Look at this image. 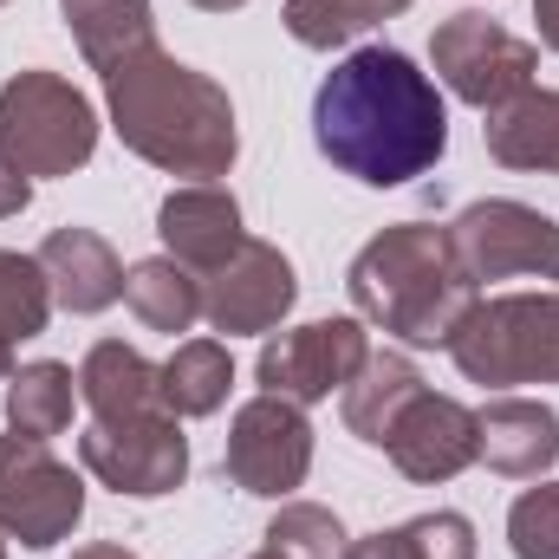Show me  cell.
Masks as SVG:
<instances>
[{
	"mask_svg": "<svg viewBox=\"0 0 559 559\" xmlns=\"http://www.w3.org/2000/svg\"><path fill=\"white\" fill-rule=\"evenodd\" d=\"M312 143L338 176L365 189H404L442 163L449 105L411 52L358 46L312 92Z\"/></svg>",
	"mask_w": 559,
	"mask_h": 559,
	"instance_id": "obj_1",
	"label": "cell"
},
{
	"mask_svg": "<svg viewBox=\"0 0 559 559\" xmlns=\"http://www.w3.org/2000/svg\"><path fill=\"white\" fill-rule=\"evenodd\" d=\"M105 111L131 156L182 182H215L241 156L228 85H215L209 72L182 66L163 46H143L138 59L105 72Z\"/></svg>",
	"mask_w": 559,
	"mask_h": 559,
	"instance_id": "obj_2",
	"label": "cell"
},
{
	"mask_svg": "<svg viewBox=\"0 0 559 559\" xmlns=\"http://www.w3.org/2000/svg\"><path fill=\"white\" fill-rule=\"evenodd\" d=\"M345 293L365 325L391 332L411 352H429V345L449 352L455 325L481 299V286L462 274V261L449 248V228H436V222H397V228L371 235L345 267Z\"/></svg>",
	"mask_w": 559,
	"mask_h": 559,
	"instance_id": "obj_3",
	"label": "cell"
},
{
	"mask_svg": "<svg viewBox=\"0 0 559 559\" xmlns=\"http://www.w3.org/2000/svg\"><path fill=\"white\" fill-rule=\"evenodd\" d=\"M449 358L481 391L514 384H559V293H495L475 299L449 338Z\"/></svg>",
	"mask_w": 559,
	"mask_h": 559,
	"instance_id": "obj_4",
	"label": "cell"
},
{
	"mask_svg": "<svg viewBox=\"0 0 559 559\" xmlns=\"http://www.w3.org/2000/svg\"><path fill=\"white\" fill-rule=\"evenodd\" d=\"M0 156L20 176H72L98 156V111L59 72H13L0 85Z\"/></svg>",
	"mask_w": 559,
	"mask_h": 559,
	"instance_id": "obj_5",
	"label": "cell"
},
{
	"mask_svg": "<svg viewBox=\"0 0 559 559\" xmlns=\"http://www.w3.org/2000/svg\"><path fill=\"white\" fill-rule=\"evenodd\" d=\"M429 66H436V85L449 98H462L475 111H501L521 92H534L540 52H534V39L508 33L488 13H455L429 33Z\"/></svg>",
	"mask_w": 559,
	"mask_h": 559,
	"instance_id": "obj_6",
	"label": "cell"
},
{
	"mask_svg": "<svg viewBox=\"0 0 559 559\" xmlns=\"http://www.w3.org/2000/svg\"><path fill=\"white\" fill-rule=\"evenodd\" d=\"M85 521V481L72 462L52 455V442L33 436H0V534L20 540L26 554H46L72 540Z\"/></svg>",
	"mask_w": 559,
	"mask_h": 559,
	"instance_id": "obj_7",
	"label": "cell"
},
{
	"mask_svg": "<svg viewBox=\"0 0 559 559\" xmlns=\"http://www.w3.org/2000/svg\"><path fill=\"white\" fill-rule=\"evenodd\" d=\"M449 248L475 286L481 280H559V222L514 195L468 202L449 222Z\"/></svg>",
	"mask_w": 559,
	"mask_h": 559,
	"instance_id": "obj_8",
	"label": "cell"
},
{
	"mask_svg": "<svg viewBox=\"0 0 559 559\" xmlns=\"http://www.w3.org/2000/svg\"><path fill=\"white\" fill-rule=\"evenodd\" d=\"M79 462L111 495L163 501L189 481V436H182V417H169V411L131 423H92L79 436Z\"/></svg>",
	"mask_w": 559,
	"mask_h": 559,
	"instance_id": "obj_9",
	"label": "cell"
},
{
	"mask_svg": "<svg viewBox=\"0 0 559 559\" xmlns=\"http://www.w3.org/2000/svg\"><path fill=\"white\" fill-rule=\"evenodd\" d=\"M222 475L241 495L261 501H293V488H306L312 475V423L286 397H248L228 423V449H222Z\"/></svg>",
	"mask_w": 559,
	"mask_h": 559,
	"instance_id": "obj_10",
	"label": "cell"
},
{
	"mask_svg": "<svg viewBox=\"0 0 559 559\" xmlns=\"http://www.w3.org/2000/svg\"><path fill=\"white\" fill-rule=\"evenodd\" d=\"M371 358V332L365 319H312V325H293V332H274L254 358V384L267 397H286V404H325L332 391H345L358 378V365Z\"/></svg>",
	"mask_w": 559,
	"mask_h": 559,
	"instance_id": "obj_11",
	"label": "cell"
},
{
	"mask_svg": "<svg viewBox=\"0 0 559 559\" xmlns=\"http://www.w3.org/2000/svg\"><path fill=\"white\" fill-rule=\"evenodd\" d=\"M299 299V274L293 261L280 254L274 241H241L222 267L202 274V319L228 338H254V332H274L280 319L293 312Z\"/></svg>",
	"mask_w": 559,
	"mask_h": 559,
	"instance_id": "obj_12",
	"label": "cell"
},
{
	"mask_svg": "<svg viewBox=\"0 0 559 559\" xmlns=\"http://www.w3.org/2000/svg\"><path fill=\"white\" fill-rule=\"evenodd\" d=\"M384 455H391V468H397L404 481H423V488L455 481V475L481 455L475 411H468L462 397H442V391H429V384H423L417 397L397 411V423H391Z\"/></svg>",
	"mask_w": 559,
	"mask_h": 559,
	"instance_id": "obj_13",
	"label": "cell"
},
{
	"mask_svg": "<svg viewBox=\"0 0 559 559\" xmlns=\"http://www.w3.org/2000/svg\"><path fill=\"white\" fill-rule=\"evenodd\" d=\"M156 235H163V254L182 261L189 274L222 267V261L248 241L241 202H235V189H222V182H182V189H169L163 209H156Z\"/></svg>",
	"mask_w": 559,
	"mask_h": 559,
	"instance_id": "obj_14",
	"label": "cell"
},
{
	"mask_svg": "<svg viewBox=\"0 0 559 559\" xmlns=\"http://www.w3.org/2000/svg\"><path fill=\"white\" fill-rule=\"evenodd\" d=\"M475 429H481V455L475 462H488L495 475H508V481H540V475H554L559 462V411L554 404H540V397H495V404H481L475 411Z\"/></svg>",
	"mask_w": 559,
	"mask_h": 559,
	"instance_id": "obj_15",
	"label": "cell"
},
{
	"mask_svg": "<svg viewBox=\"0 0 559 559\" xmlns=\"http://www.w3.org/2000/svg\"><path fill=\"white\" fill-rule=\"evenodd\" d=\"M39 267H46V286H52V306L79 312V319L124 299V261L98 228H52L39 241Z\"/></svg>",
	"mask_w": 559,
	"mask_h": 559,
	"instance_id": "obj_16",
	"label": "cell"
},
{
	"mask_svg": "<svg viewBox=\"0 0 559 559\" xmlns=\"http://www.w3.org/2000/svg\"><path fill=\"white\" fill-rule=\"evenodd\" d=\"M79 404L92 411V423L156 417L163 411V365H150L124 338H98L79 365Z\"/></svg>",
	"mask_w": 559,
	"mask_h": 559,
	"instance_id": "obj_17",
	"label": "cell"
},
{
	"mask_svg": "<svg viewBox=\"0 0 559 559\" xmlns=\"http://www.w3.org/2000/svg\"><path fill=\"white\" fill-rule=\"evenodd\" d=\"M59 20L92 72H111L156 46V7L150 0H59Z\"/></svg>",
	"mask_w": 559,
	"mask_h": 559,
	"instance_id": "obj_18",
	"label": "cell"
},
{
	"mask_svg": "<svg viewBox=\"0 0 559 559\" xmlns=\"http://www.w3.org/2000/svg\"><path fill=\"white\" fill-rule=\"evenodd\" d=\"M417 391H423V371H417L411 352H371V358L358 365V378L338 391V417H345V429H352L358 442L384 449L397 411H404Z\"/></svg>",
	"mask_w": 559,
	"mask_h": 559,
	"instance_id": "obj_19",
	"label": "cell"
},
{
	"mask_svg": "<svg viewBox=\"0 0 559 559\" xmlns=\"http://www.w3.org/2000/svg\"><path fill=\"white\" fill-rule=\"evenodd\" d=\"M481 143L501 169H527V176H559V92H521L514 105L488 111Z\"/></svg>",
	"mask_w": 559,
	"mask_h": 559,
	"instance_id": "obj_20",
	"label": "cell"
},
{
	"mask_svg": "<svg viewBox=\"0 0 559 559\" xmlns=\"http://www.w3.org/2000/svg\"><path fill=\"white\" fill-rule=\"evenodd\" d=\"M72 404H79V371L59 365V358H33L7 378V429L13 436H33V442L66 436Z\"/></svg>",
	"mask_w": 559,
	"mask_h": 559,
	"instance_id": "obj_21",
	"label": "cell"
},
{
	"mask_svg": "<svg viewBox=\"0 0 559 559\" xmlns=\"http://www.w3.org/2000/svg\"><path fill=\"white\" fill-rule=\"evenodd\" d=\"M235 391V358L222 338H182L163 365V411L169 417H215Z\"/></svg>",
	"mask_w": 559,
	"mask_h": 559,
	"instance_id": "obj_22",
	"label": "cell"
},
{
	"mask_svg": "<svg viewBox=\"0 0 559 559\" xmlns=\"http://www.w3.org/2000/svg\"><path fill=\"white\" fill-rule=\"evenodd\" d=\"M124 306L138 312V325L176 338V332H189L202 319V274H189L169 254H150V261H138L124 274Z\"/></svg>",
	"mask_w": 559,
	"mask_h": 559,
	"instance_id": "obj_23",
	"label": "cell"
},
{
	"mask_svg": "<svg viewBox=\"0 0 559 559\" xmlns=\"http://www.w3.org/2000/svg\"><path fill=\"white\" fill-rule=\"evenodd\" d=\"M411 0H286V33L306 46V52H332V46H352L358 33L397 20Z\"/></svg>",
	"mask_w": 559,
	"mask_h": 559,
	"instance_id": "obj_24",
	"label": "cell"
},
{
	"mask_svg": "<svg viewBox=\"0 0 559 559\" xmlns=\"http://www.w3.org/2000/svg\"><path fill=\"white\" fill-rule=\"evenodd\" d=\"M46 319H52V286H46L39 254H13V248H0V338H7V345L39 338Z\"/></svg>",
	"mask_w": 559,
	"mask_h": 559,
	"instance_id": "obj_25",
	"label": "cell"
},
{
	"mask_svg": "<svg viewBox=\"0 0 559 559\" xmlns=\"http://www.w3.org/2000/svg\"><path fill=\"white\" fill-rule=\"evenodd\" d=\"M267 554L274 559H345V527H338V514L332 508H319V501H280V514L267 521Z\"/></svg>",
	"mask_w": 559,
	"mask_h": 559,
	"instance_id": "obj_26",
	"label": "cell"
},
{
	"mask_svg": "<svg viewBox=\"0 0 559 559\" xmlns=\"http://www.w3.org/2000/svg\"><path fill=\"white\" fill-rule=\"evenodd\" d=\"M508 547L514 559H559V481L540 475V488L508 508Z\"/></svg>",
	"mask_w": 559,
	"mask_h": 559,
	"instance_id": "obj_27",
	"label": "cell"
},
{
	"mask_svg": "<svg viewBox=\"0 0 559 559\" xmlns=\"http://www.w3.org/2000/svg\"><path fill=\"white\" fill-rule=\"evenodd\" d=\"M397 540H404L411 559H475V521L455 514V508H436V514L404 521Z\"/></svg>",
	"mask_w": 559,
	"mask_h": 559,
	"instance_id": "obj_28",
	"label": "cell"
},
{
	"mask_svg": "<svg viewBox=\"0 0 559 559\" xmlns=\"http://www.w3.org/2000/svg\"><path fill=\"white\" fill-rule=\"evenodd\" d=\"M26 202H33V176H20V169L0 156V222H7V215H26Z\"/></svg>",
	"mask_w": 559,
	"mask_h": 559,
	"instance_id": "obj_29",
	"label": "cell"
},
{
	"mask_svg": "<svg viewBox=\"0 0 559 559\" xmlns=\"http://www.w3.org/2000/svg\"><path fill=\"white\" fill-rule=\"evenodd\" d=\"M534 26H540V46L559 52V0H534Z\"/></svg>",
	"mask_w": 559,
	"mask_h": 559,
	"instance_id": "obj_30",
	"label": "cell"
},
{
	"mask_svg": "<svg viewBox=\"0 0 559 559\" xmlns=\"http://www.w3.org/2000/svg\"><path fill=\"white\" fill-rule=\"evenodd\" d=\"M72 559H138V554H131L124 540H92V547H79Z\"/></svg>",
	"mask_w": 559,
	"mask_h": 559,
	"instance_id": "obj_31",
	"label": "cell"
},
{
	"mask_svg": "<svg viewBox=\"0 0 559 559\" xmlns=\"http://www.w3.org/2000/svg\"><path fill=\"white\" fill-rule=\"evenodd\" d=\"M189 7H202V13H241L248 0H189Z\"/></svg>",
	"mask_w": 559,
	"mask_h": 559,
	"instance_id": "obj_32",
	"label": "cell"
},
{
	"mask_svg": "<svg viewBox=\"0 0 559 559\" xmlns=\"http://www.w3.org/2000/svg\"><path fill=\"white\" fill-rule=\"evenodd\" d=\"M13 371H20V365H13V345L0 338V378H13Z\"/></svg>",
	"mask_w": 559,
	"mask_h": 559,
	"instance_id": "obj_33",
	"label": "cell"
},
{
	"mask_svg": "<svg viewBox=\"0 0 559 559\" xmlns=\"http://www.w3.org/2000/svg\"><path fill=\"white\" fill-rule=\"evenodd\" d=\"M0 559H7V534H0Z\"/></svg>",
	"mask_w": 559,
	"mask_h": 559,
	"instance_id": "obj_34",
	"label": "cell"
},
{
	"mask_svg": "<svg viewBox=\"0 0 559 559\" xmlns=\"http://www.w3.org/2000/svg\"><path fill=\"white\" fill-rule=\"evenodd\" d=\"M254 559H274V554H267V547H261V554H254Z\"/></svg>",
	"mask_w": 559,
	"mask_h": 559,
	"instance_id": "obj_35",
	"label": "cell"
},
{
	"mask_svg": "<svg viewBox=\"0 0 559 559\" xmlns=\"http://www.w3.org/2000/svg\"><path fill=\"white\" fill-rule=\"evenodd\" d=\"M0 7H7V0H0Z\"/></svg>",
	"mask_w": 559,
	"mask_h": 559,
	"instance_id": "obj_36",
	"label": "cell"
}]
</instances>
